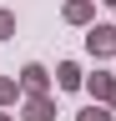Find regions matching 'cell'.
<instances>
[{
	"label": "cell",
	"instance_id": "7",
	"mask_svg": "<svg viewBox=\"0 0 116 121\" xmlns=\"http://www.w3.org/2000/svg\"><path fill=\"white\" fill-rule=\"evenodd\" d=\"M76 121H116V116H111V106H106V101H91L86 111H76Z\"/></svg>",
	"mask_w": 116,
	"mask_h": 121
},
{
	"label": "cell",
	"instance_id": "5",
	"mask_svg": "<svg viewBox=\"0 0 116 121\" xmlns=\"http://www.w3.org/2000/svg\"><path fill=\"white\" fill-rule=\"evenodd\" d=\"M66 25H91L96 20V5H91V0H66Z\"/></svg>",
	"mask_w": 116,
	"mask_h": 121
},
{
	"label": "cell",
	"instance_id": "8",
	"mask_svg": "<svg viewBox=\"0 0 116 121\" xmlns=\"http://www.w3.org/2000/svg\"><path fill=\"white\" fill-rule=\"evenodd\" d=\"M20 96V81H10V76H0V106H15Z\"/></svg>",
	"mask_w": 116,
	"mask_h": 121
},
{
	"label": "cell",
	"instance_id": "1",
	"mask_svg": "<svg viewBox=\"0 0 116 121\" xmlns=\"http://www.w3.org/2000/svg\"><path fill=\"white\" fill-rule=\"evenodd\" d=\"M20 121H56V96H51V91H25Z\"/></svg>",
	"mask_w": 116,
	"mask_h": 121
},
{
	"label": "cell",
	"instance_id": "6",
	"mask_svg": "<svg viewBox=\"0 0 116 121\" xmlns=\"http://www.w3.org/2000/svg\"><path fill=\"white\" fill-rule=\"evenodd\" d=\"M56 86H61V91H81L86 86V76H81L76 60H61V66H56Z\"/></svg>",
	"mask_w": 116,
	"mask_h": 121
},
{
	"label": "cell",
	"instance_id": "3",
	"mask_svg": "<svg viewBox=\"0 0 116 121\" xmlns=\"http://www.w3.org/2000/svg\"><path fill=\"white\" fill-rule=\"evenodd\" d=\"M86 96H91V101H106L111 106V96H116V76H106V71H96V76H86Z\"/></svg>",
	"mask_w": 116,
	"mask_h": 121
},
{
	"label": "cell",
	"instance_id": "10",
	"mask_svg": "<svg viewBox=\"0 0 116 121\" xmlns=\"http://www.w3.org/2000/svg\"><path fill=\"white\" fill-rule=\"evenodd\" d=\"M0 121H15V116H10V111H0Z\"/></svg>",
	"mask_w": 116,
	"mask_h": 121
},
{
	"label": "cell",
	"instance_id": "12",
	"mask_svg": "<svg viewBox=\"0 0 116 121\" xmlns=\"http://www.w3.org/2000/svg\"><path fill=\"white\" fill-rule=\"evenodd\" d=\"M106 5H116V0H106Z\"/></svg>",
	"mask_w": 116,
	"mask_h": 121
},
{
	"label": "cell",
	"instance_id": "2",
	"mask_svg": "<svg viewBox=\"0 0 116 121\" xmlns=\"http://www.w3.org/2000/svg\"><path fill=\"white\" fill-rule=\"evenodd\" d=\"M86 51H91L96 60L116 56V25H91V30H86Z\"/></svg>",
	"mask_w": 116,
	"mask_h": 121
},
{
	"label": "cell",
	"instance_id": "4",
	"mask_svg": "<svg viewBox=\"0 0 116 121\" xmlns=\"http://www.w3.org/2000/svg\"><path fill=\"white\" fill-rule=\"evenodd\" d=\"M20 91H51V71L30 60V66H20Z\"/></svg>",
	"mask_w": 116,
	"mask_h": 121
},
{
	"label": "cell",
	"instance_id": "9",
	"mask_svg": "<svg viewBox=\"0 0 116 121\" xmlns=\"http://www.w3.org/2000/svg\"><path fill=\"white\" fill-rule=\"evenodd\" d=\"M10 35H15V15H10V10H0V40H10Z\"/></svg>",
	"mask_w": 116,
	"mask_h": 121
},
{
	"label": "cell",
	"instance_id": "11",
	"mask_svg": "<svg viewBox=\"0 0 116 121\" xmlns=\"http://www.w3.org/2000/svg\"><path fill=\"white\" fill-rule=\"evenodd\" d=\"M111 111H116V96H111Z\"/></svg>",
	"mask_w": 116,
	"mask_h": 121
}]
</instances>
